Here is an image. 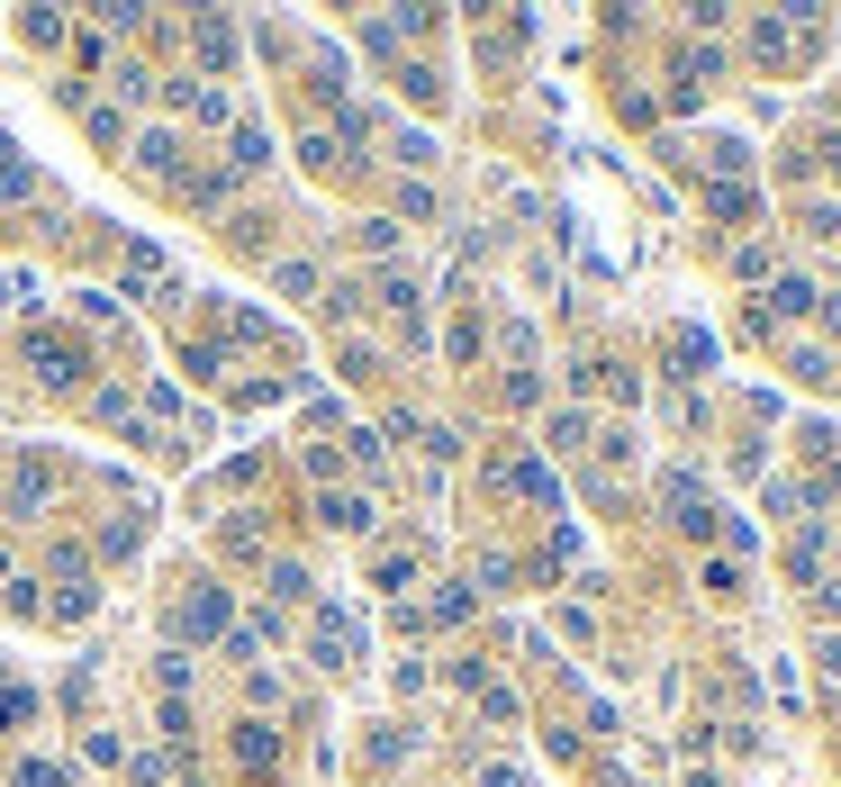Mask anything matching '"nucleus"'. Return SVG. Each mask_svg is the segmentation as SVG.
I'll list each match as a JSON object with an SVG mask.
<instances>
[{
  "label": "nucleus",
  "instance_id": "obj_1",
  "mask_svg": "<svg viewBox=\"0 0 841 787\" xmlns=\"http://www.w3.org/2000/svg\"><path fill=\"white\" fill-rule=\"evenodd\" d=\"M317 661H326V670L354 661V625H344V616H326V625H317Z\"/></svg>",
  "mask_w": 841,
  "mask_h": 787
},
{
  "label": "nucleus",
  "instance_id": "obj_2",
  "mask_svg": "<svg viewBox=\"0 0 841 787\" xmlns=\"http://www.w3.org/2000/svg\"><path fill=\"white\" fill-rule=\"evenodd\" d=\"M37 371H46V380H73L82 353H73V345H55V336H37Z\"/></svg>",
  "mask_w": 841,
  "mask_h": 787
},
{
  "label": "nucleus",
  "instance_id": "obj_3",
  "mask_svg": "<svg viewBox=\"0 0 841 787\" xmlns=\"http://www.w3.org/2000/svg\"><path fill=\"white\" fill-rule=\"evenodd\" d=\"M146 281H164V253L155 245H127V290H146Z\"/></svg>",
  "mask_w": 841,
  "mask_h": 787
},
{
  "label": "nucleus",
  "instance_id": "obj_4",
  "mask_svg": "<svg viewBox=\"0 0 841 787\" xmlns=\"http://www.w3.org/2000/svg\"><path fill=\"white\" fill-rule=\"evenodd\" d=\"M326 525H344V535H363V525H372V507H363V498H326Z\"/></svg>",
  "mask_w": 841,
  "mask_h": 787
},
{
  "label": "nucleus",
  "instance_id": "obj_5",
  "mask_svg": "<svg viewBox=\"0 0 841 787\" xmlns=\"http://www.w3.org/2000/svg\"><path fill=\"white\" fill-rule=\"evenodd\" d=\"M236 163L254 172V163H271V146H263V127H236Z\"/></svg>",
  "mask_w": 841,
  "mask_h": 787
},
{
  "label": "nucleus",
  "instance_id": "obj_6",
  "mask_svg": "<svg viewBox=\"0 0 841 787\" xmlns=\"http://www.w3.org/2000/svg\"><path fill=\"white\" fill-rule=\"evenodd\" d=\"M19 787H63V778H55L46 760H28V769H19Z\"/></svg>",
  "mask_w": 841,
  "mask_h": 787
},
{
  "label": "nucleus",
  "instance_id": "obj_7",
  "mask_svg": "<svg viewBox=\"0 0 841 787\" xmlns=\"http://www.w3.org/2000/svg\"><path fill=\"white\" fill-rule=\"evenodd\" d=\"M479 787H525V778L516 769H479Z\"/></svg>",
  "mask_w": 841,
  "mask_h": 787
}]
</instances>
